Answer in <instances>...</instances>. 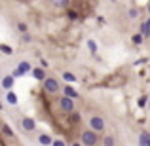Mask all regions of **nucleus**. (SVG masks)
<instances>
[{
  "instance_id": "nucleus-22",
  "label": "nucleus",
  "mask_w": 150,
  "mask_h": 146,
  "mask_svg": "<svg viewBox=\"0 0 150 146\" xmlns=\"http://www.w3.org/2000/svg\"><path fill=\"white\" fill-rule=\"evenodd\" d=\"M88 48L91 49V53H93V55L97 53V44H95V42H93V40H88Z\"/></svg>"
},
{
  "instance_id": "nucleus-10",
  "label": "nucleus",
  "mask_w": 150,
  "mask_h": 146,
  "mask_svg": "<svg viewBox=\"0 0 150 146\" xmlns=\"http://www.w3.org/2000/svg\"><path fill=\"white\" fill-rule=\"evenodd\" d=\"M6 101H8V104L15 106V104H17V95H15L13 91H8V95H6Z\"/></svg>"
},
{
  "instance_id": "nucleus-9",
  "label": "nucleus",
  "mask_w": 150,
  "mask_h": 146,
  "mask_svg": "<svg viewBox=\"0 0 150 146\" xmlns=\"http://www.w3.org/2000/svg\"><path fill=\"white\" fill-rule=\"evenodd\" d=\"M13 84H15V80H13L11 76H4V78H2V87H4V89H8V91L13 87Z\"/></svg>"
},
{
  "instance_id": "nucleus-6",
  "label": "nucleus",
  "mask_w": 150,
  "mask_h": 146,
  "mask_svg": "<svg viewBox=\"0 0 150 146\" xmlns=\"http://www.w3.org/2000/svg\"><path fill=\"white\" fill-rule=\"evenodd\" d=\"M21 125H23V129H25V131H34V129H36V121H34L33 118H23V120H21Z\"/></svg>"
},
{
  "instance_id": "nucleus-14",
  "label": "nucleus",
  "mask_w": 150,
  "mask_h": 146,
  "mask_svg": "<svg viewBox=\"0 0 150 146\" xmlns=\"http://www.w3.org/2000/svg\"><path fill=\"white\" fill-rule=\"evenodd\" d=\"M141 36H143V38H148L150 36V30H148V27H146V23H141Z\"/></svg>"
},
{
  "instance_id": "nucleus-5",
  "label": "nucleus",
  "mask_w": 150,
  "mask_h": 146,
  "mask_svg": "<svg viewBox=\"0 0 150 146\" xmlns=\"http://www.w3.org/2000/svg\"><path fill=\"white\" fill-rule=\"evenodd\" d=\"M44 89H46L48 93H57V91H59L57 80H55V78H46V80H44Z\"/></svg>"
},
{
  "instance_id": "nucleus-18",
  "label": "nucleus",
  "mask_w": 150,
  "mask_h": 146,
  "mask_svg": "<svg viewBox=\"0 0 150 146\" xmlns=\"http://www.w3.org/2000/svg\"><path fill=\"white\" fill-rule=\"evenodd\" d=\"M0 51H2V53H6V55H11V53H13V49H11L10 46H6V44H0Z\"/></svg>"
},
{
  "instance_id": "nucleus-34",
  "label": "nucleus",
  "mask_w": 150,
  "mask_h": 146,
  "mask_svg": "<svg viewBox=\"0 0 150 146\" xmlns=\"http://www.w3.org/2000/svg\"><path fill=\"white\" fill-rule=\"evenodd\" d=\"M148 108H150V102H148Z\"/></svg>"
},
{
  "instance_id": "nucleus-12",
  "label": "nucleus",
  "mask_w": 150,
  "mask_h": 146,
  "mask_svg": "<svg viewBox=\"0 0 150 146\" xmlns=\"http://www.w3.org/2000/svg\"><path fill=\"white\" fill-rule=\"evenodd\" d=\"M63 80L69 82V84H74V82H76V76H74L72 72H63Z\"/></svg>"
},
{
  "instance_id": "nucleus-3",
  "label": "nucleus",
  "mask_w": 150,
  "mask_h": 146,
  "mask_svg": "<svg viewBox=\"0 0 150 146\" xmlns=\"http://www.w3.org/2000/svg\"><path fill=\"white\" fill-rule=\"evenodd\" d=\"M59 106H61L65 112H69V114L74 112V101H72V99H69V97H65V95L59 99Z\"/></svg>"
},
{
  "instance_id": "nucleus-21",
  "label": "nucleus",
  "mask_w": 150,
  "mask_h": 146,
  "mask_svg": "<svg viewBox=\"0 0 150 146\" xmlns=\"http://www.w3.org/2000/svg\"><path fill=\"white\" fill-rule=\"evenodd\" d=\"M67 15H69V19H78V11L76 10H67Z\"/></svg>"
},
{
  "instance_id": "nucleus-13",
  "label": "nucleus",
  "mask_w": 150,
  "mask_h": 146,
  "mask_svg": "<svg viewBox=\"0 0 150 146\" xmlns=\"http://www.w3.org/2000/svg\"><path fill=\"white\" fill-rule=\"evenodd\" d=\"M150 139V133L148 131H143V133H141V139H139V144L141 146H146V140Z\"/></svg>"
},
{
  "instance_id": "nucleus-28",
  "label": "nucleus",
  "mask_w": 150,
  "mask_h": 146,
  "mask_svg": "<svg viewBox=\"0 0 150 146\" xmlns=\"http://www.w3.org/2000/svg\"><path fill=\"white\" fill-rule=\"evenodd\" d=\"M53 6H59V8H65L67 2H53Z\"/></svg>"
},
{
  "instance_id": "nucleus-19",
  "label": "nucleus",
  "mask_w": 150,
  "mask_h": 146,
  "mask_svg": "<svg viewBox=\"0 0 150 146\" xmlns=\"http://www.w3.org/2000/svg\"><path fill=\"white\" fill-rule=\"evenodd\" d=\"M2 131H4V135H8V137H13V131H11V127L8 123H4L2 125Z\"/></svg>"
},
{
  "instance_id": "nucleus-8",
  "label": "nucleus",
  "mask_w": 150,
  "mask_h": 146,
  "mask_svg": "<svg viewBox=\"0 0 150 146\" xmlns=\"http://www.w3.org/2000/svg\"><path fill=\"white\" fill-rule=\"evenodd\" d=\"M30 72H33V76L36 78V80H40V82H44L46 78H48V76H46V70H42L40 66H38V68H33Z\"/></svg>"
},
{
  "instance_id": "nucleus-32",
  "label": "nucleus",
  "mask_w": 150,
  "mask_h": 146,
  "mask_svg": "<svg viewBox=\"0 0 150 146\" xmlns=\"http://www.w3.org/2000/svg\"><path fill=\"white\" fill-rule=\"evenodd\" d=\"M0 110H2V101H0Z\"/></svg>"
},
{
  "instance_id": "nucleus-4",
  "label": "nucleus",
  "mask_w": 150,
  "mask_h": 146,
  "mask_svg": "<svg viewBox=\"0 0 150 146\" xmlns=\"http://www.w3.org/2000/svg\"><path fill=\"white\" fill-rule=\"evenodd\" d=\"M89 125H91L93 133H95V131H105V121H103L101 116H91V120H89Z\"/></svg>"
},
{
  "instance_id": "nucleus-33",
  "label": "nucleus",
  "mask_w": 150,
  "mask_h": 146,
  "mask_svg": "<svg viewBox=\"0 0 150 146\" xmlns=\"http://www.w3.org/2000/svg\"><path fill=\"white\" fill-rule=\"evenodd\" d=\"M148 13H150V4H148Z\"/></svg>"
},
{
  "instance_id": "nucleus-11",
  "label": "nucleus",
  "mask_w": 150,
  "mask_h": 146,
  "mask_svg": "<svg viewBox=\"0 0 150 146\" xmlns=\"http://www.w3.org/2000/svg\"><path fill=\"white\" fill-rule=\"evenodd\" d=\"M51 140H53V139H51L50 135H40V137H38V142L44 144V146H51Z\"/></svg>"
},
{
  "instance_id": "nucleus-20",
  "label": "nucleus",
  "mask_w": 150,
  "mask_h": 146,
  "mask_svg": "<svg viewBox=\"0 0 150 146\" xmlns=\"http://www.w3.org/2000/svg\"><path fill=\"white\" fill-rule=\"evenodd\" d=\"M17 29H19V32H23V34H27V30H29V27H27V23H17Z\"/></svg>"
},
{
  "instance_id": "nucleus-24",
  "label": "nucleus",
  "mask_w": 150,
  "mask_h": 146,
  "mask_svg": "<svg viewBox=\"0 0 150 146\" xmlns=\"http://www.w3.org/2000/svg\"><path fill=\"white\" fill-rule=\"evenodd\" d=\"M51 146H67V144H65V140L57 139V140H51Z\"/></svg>"
},
{
  "instance_id": "nucleus-2",
  "label": "nucleus",
  "mask_w": 150,
  "mask_h": 146,
  "mask_svg": "<svg viewBox=\"0 0 150 146\" xmlns=\"http://www.w3.org/2000/svg\"><path fill=\"white\" fill-rule=\"evenodd\" d=\"M97 140H99V137H97V133L93 131H84L82 133V146H95Z\"/></svg>"
},
{
  "instance_id": "nucleus-26",
  "label": "nucleus",
  "mask_w": 150,
  "mask_h": 146,
  "mask_svg": "<svg viewBox=\"0 0 150 146\" xmlns=\"http://www.w3.org/2000/svg\"><path fill=\"white\" fill-rule=\"evenodd\" d=\"M21 40H23V42H30V34H29V32H27V34H23V38H21Z\"/></svg>"
},
{
  "instance_id": "nucleus-30",
  "label": "nucleus",
  "mask_w": 150,
  "mask_h": 146,
  "mask_svg": "<svg viewBox=\"0 0 150 146\" xmlns=\"http://www.w3.org/2000/svg\"><path fill=\"white\" fill-rule=\"evenodd\" d=\"M144 23H146V27H148V30H150V19H148V21H144Z\"/></svg>"
},
{
  "instance_id": "nucleus-29",
  "label": "nucleus",
  "mask_w": 150,
  "mask_h": 146,
  "mask_svg": "<svg viewBox=\"0 0 150 146\" xmlns=\"http://www.w3.org/2000/svg\"><path fill=\"white\" fill-rule=\"evenodd\" d=\"M42 66L46 68V66H48V61H44V59H40V68H42Z\"/></svg>"
},
{
  "instance_id": "nucleus-17",
  "label": "nucleus",
  "mask_w": 150,
  "mask_h": 146,
  "mask_svg": "<svg viewBox=\"0 0 150 146\" xmlns=\"http://www.w3.org/2000/svg\"><path fill=\"white\" fill-rule=\"evenodd\" d=\"M69 120H70V123H78V121H80V114L78 112H70Z\"/></svg>"
},
{
  "instance_id": "nucleus-27",
  "label": "nucleus",
  "mask_w": 150,
  "mask_h": 146,
  "mask_svg": "<svg viewBox=\"0 0 150 146\" xmlns=\"http://www.w3.org/2000/svg\"><path fill=\"white\" fill-rule=\"evenodd\" d=\"M97 23H99V25H105V23H106V19H105V17H101V15H99V17H97Z\"/></svg>"
},
{
  "instance_id": "nucleus-31",
  "label": "nucleus",
  "mask_w": 150,
  "mask_h": 146,
  "mask_svg": "<svg viewBox=\"0 0 150 146\" xmlns=\"http://www.w3.org/2000/svg\"><path fill=\"white\" fill-rule=\"evenodd\" d=\"M72 146H82V144L80 142H72Z\"/></svg>"
},
{
  "instance_id": "nucleus-15",
  "label": "nucleus",
  "mask_w": 150,
  "mask_h": 146,
  "mask_svg": "<svg viewBox=\"0 0 150 146\" xmlns=\"http://www.w3.org/2000/svg\"><path fill=\"white\" fill-rule=\"evenodd\" d=\"M103 146H114V137L112 135H106L103 139Z\"/></svg>"
},
{
  "instance_id": "nucleus-1",
  "label": "nucleus",
  "mask_w": 150,
  "mask_h": 146,
  "mask_svg": "<svg viewBox=\"0 0 150 146\" xmlns=\"http://www.w3.org/2000/svg\"><path fill=\"white\" fill-rule=\"evenodd\" d=\"M30 70H33V66H30V63L23 61V63H19V65H17V68H15L13 72L10 74V76H11V78L15 80V78H21V76H25V74H27V72H30Z\"/></svg>"
},
{
  "instance_id": "nucleus-7",
  "label": "nucleus",
  "mask_w": 150,
  "mask_h": 146,
  "mask_svg": "<svg viewBox=\"0 0 150 146\" xmlns=\"http://www.w3.org/2000/svg\"><path fill=\"white\" fill-rule=\"evenodd\" d=\"M63 91H65V97H69V99H78V93H76V89L72 87V85H65L63 87Z\"/></svg>"
},
{
  "instance_id": "nucleus-16",
  "label": "nucleus",
  "mask_w": 150,
  "mask_h": 146,
  "mask_svg": "<svg viewBox=\"0 0 150 146\" xmlns=\"http://www.w3.org/2000/svg\"><path fill=\"white\" fill-rule=\"evenodd\" d=\"M131 40H133V44H135V46H141L144 38L141 36V34H133V36H131Z\"/></svg>"
},
{
  "instance_id": "nucleus-23",
  "label": "nucleus",
  "mask_w": 150,
  "mask_h": 146,
  "mask_svg": "<svg viewBox=\"0 0 150 146\" xmlns=\"http://www.w3.org/2000/svg\"><path fill=\"white\" fill-rule=\"evenodd\" d=\"M129 17H131V19H135L137 17V15H139V10H135V8H131V10H129Z\"/></svg>"
},
{
  "instance_id": "nucleus-25",
  "label": "nucleus",
  "mask_w": 150,
  "mask_h": 146,
  "mask_svg": "<svg viewBox=\"0 0 150 146\" xmlns=\"http://www.w3.org/2000/svg\"><path fill=\"white\" fill-rule=\"evenodd\" d=\"M137 104H139L141 108H144V106H146V97H141V99H139V102H137Z\"/></svg>"
}]
</instances>
